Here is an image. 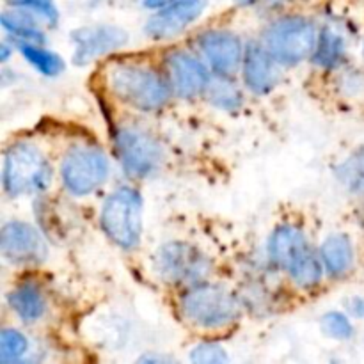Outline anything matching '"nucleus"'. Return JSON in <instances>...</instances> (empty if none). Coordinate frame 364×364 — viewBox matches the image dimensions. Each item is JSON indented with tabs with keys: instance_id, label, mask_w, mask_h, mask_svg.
I'll return each instance as SVG.
<instances>
[{
	"instance_id": "f257e3e1",
	"label": "nucleus",
	"mask_w": 364,
	"mask_h": 364,
	"mask_svg": "<svg viewBox=\"0 0 364 364\" xmlns=\"http://www.w3.org/2000/svg\"><path fill=\"white\" fill-rule=\"evenodd\" d=\"M269 258L302 290H311L322 281L326 267L320 252L313 251L306 235L297 226L284 224L274 230L269 238Z\"/></svg>"
},
{
	"instance_id": "f03ea898",
	"label": "nucleus",
	"mask_w": 364,
	"mask_h": 364,
	"mask_svg": "<svg viewBox=\"0 0 364 364\" xmlns=\"http://www.w3.org/2000/svg\"><path fill=\"white\" fill-rule=\"evenodd\" d=\"M110 95L141 112L160 110L171 96V84L155 70L141 64H114L105 71Z\"/></svg>"
},
{
	"instance_id": "7ed1b4c3",
	"label": "nucleus",
	"mask_w": 364,
	"mask_h": 364,
	"mask_svg": "<svg viewBox=\"0 0 364 364\" xmlns=\"http://www.w3.org/2000/svg\"><path fill=\"white\" fill-rule=\"evenodd\" d=\"M187 323L205 331H220L240 318V302L223 284L203 283L187 287L178 301Z\"/></svg>"
},
{
	"instance_id": "20e7f679",
	"label": "nucleus",
	"mask_w": 364,
	"mask_h": 364,
	"mask_svg": "<svg viewBox=\"0 0 364 364\" xmlns=\"http://www.w3.org/2000/svg\"><path fill=\"white\" fill-rule=\"evenodd\" d=\"M52 181V167L39 148L16 142L4 155L2 183L9 196H28L45 191Z\"/></svg>"
},
{
	"instance_id": "39448f33",
	"label": "nucleus",
	"mask_w": 364,
	"mask_h": 364,
	"mask_svg": "<svg viewBox=\"0 0 364 364\" xmlns=\"http://www.w3.org/2000/svg\"><path fill=\"white\" fill-rule=\"evenodd\" d=\"M103 233L124 251L139 245L142 235V198L135 188L119 187L105 199L100 215Z\"/></svg>"
},
{
	"instance_id": "423d86ee",
	"label": "nucleus",
	"mask_w": 364,
	"mask_h": 364,
	"mask_svg": "<svg viewBox=\"0 0 364 364\" xmlns=\"http://www.w3.org/2000/svg\"><path fill=\"white\" fill-rule=\"evenodd\" d=\"M316 39V27L309 18L283 16L265 28L262 43L281 66H297L313 55Z\"/></svg>"
},
{
	"instance_id": "0eeeda50",
	"label": "nucleus",
	"mask_w": 364,
	"mask_h": 364,
	"mask_svg": "<svg viewBox=\"0 0 364 364\" xmlns=\"http://www.w3.org/2000/svg\"><path fill=\"white\" fill-rule=\"evenodd\" d=\"M155 272L164 283L192 287L212 274V259L188 242H167L155 255Z\"/></svg>"
},
{
	"instance_id": "6e6552de",
	"label": "nucleus",
	"mask_w": 364,
	"mask_h": 364,
	"mask_svg": "<svg viewBox=\"0 0 364 364\" xmlns=\"http://www.w3.org/2000/svg\"><path fill=\"white\" fill-rule=\"evenodd\" d=\"M114 148L124 173L139 180L155 174L164 162V149L160 142L142 128H117L114 134Z\"/></svg>"
},
{
	"instance_id": "1a4fd4ad",
	"label": "nucleus",
	"mask_w": 364,
	"mask_h": 364,
	"mask_svg": "<svg viewBox=\"0 0 364 364\" xmlns=\"http://www.w3.org/2000/svg\"><path fill=\"white\" fill-rule=\"evenodd\" d=\"M109 176V159L96 146L78 144L68 149L60 164V178L73 196H89Z\"/></svg>"
},
{
	"instance_id": "9d476101",
	"label": "nucleus",
	"mask_w": 364,
	"mask_h": 364,
	"mask_svg": "<svg viewBox=\"0 0 364 364\" xmlns=\"http://www.w3.org/2000/svg\"><path fill=\"white\" fill-rule=\"evenodd\" d=\"M73 43V64L85 66L100 57L123 48L130 36L127 31L114 25H87L71 32Z\"/></svg>"
},
{
	"instance_id": "9b49d317",
	"label": "nucleus",
	"mask_w": 364,
	"mask_h": 364,
	"mask_svg": "<svg viewBox=\"0 0 364 364\" xmlns=\"http://www.w3.org/2000/svg\"><path fill=\"white\" fill-rule=\"evenodd\" d=\"M0 249L7 262L13 265H39L45 262L48 249L41 233L34 226L21 220L4 224L0 235Z\"/></svg>"
},
{
	"instance_id": "f8f14e48",
	"label": "nucleus",
	"mask_w": 364,
	"mask_h": 364,
	"mask_svg": "<svg viewBox=\"0 0 364 364\" xmlns=\"http://www.w3.org/2000/svg\"><path fill=\"white\" fill-rule=\"evenodd\" d=\"M198 48L201 50L206 63L219 77H233L242 70L244 45L240 38L230 31H206L198 38Z\"/></svg>"
},
{
	"instance_id": "ddd939ff",
	"label": "nucleus",
	"mask_w": 364,
	"mask_h": 364,
	"mask_svg": "<svg viewBox=\"0 0 364 364\" xmlns=\"http://www.w3.org/2000/svg\"><path fill=\"white\" fill-rule=\"evenodd\" d=\"M167 78L171 89L180 98H196L205 95L210 85V75L205 64L185 50H174L166 59Z\"/></svg>"
},
{
	"instance_id": "4468645a",
	"label": "nucleus",
	"mask_w": 364,
	"mask_h": 364,
	"mask_svg": "<svg viewBox=\"0 0 364 364\" xmlns=\"http://www.w3.org/2000/svg\"><path fill=\"white\" fill-rule=\"evenodd\" d=\"M206 0H176L156 11L146 23V34L153 39H171L191 27L203 14Z\"/></svg>"
},
{
	"instance_id": "2eb2a0df",
	"label": "nucleus",
	"mask_w": 364,
	"mask_h": 364,
	"mask_svg": "<svg viewBox=\"0 0 364 364\" xmlns=\"http://www.w3.org/2000/svg\"><path fill=\"white\" fill-rule=\"evenodd\" d=\"M279 66L263 43H249L242 60V77L249 91L255 95H269L279 82Z\"/></svg>"
},
{
	"instance_id": "dca6fc26",
	"label": "nucleus",
	"mask_w": 364,
	"mask_h": 364,
	"mask_svg": "<svg viewBox=\"0 0 364 364\" xmlns=\"http://www.w3.org/2000/svg\"><path fill=\"white\" fill-rule=\"evenodd\" d=\"M320 258L323 267L333 277H341L348 274L354 267V244L347 235H331L320 245Z\"/></svg>"
},
{
	"instance_id": "f3484780",
	"label": "nucleus",
	"mask_w": 364,
	"mask_h": 364,
	"mask_svg": "<svg viewBox=\"0 0 364 364\" xmlns=\"http://www.w3.org/2000/svg\"><path fill=\"white\" fill-rule=\"evenodd\" d=\"M7 304L11 311L23 320L25 323H34L46 313V299L41 288L32 283H23L13 288L7 295Z\"/></svg>"
},
{
	"instance_id": "a211bd4d",
	"label": "nucleus",
	"mask_w": 364,
	"mask_h": 364,
	"mask_svg": "<svg viewBox=\"0 0 364 364\" xmlns=\"http://www.w3.org/2000/svg\"><path fill=\"white\" fill-rule=\"evenodd\" d=\"M2 27L9 32L18 41L27 43H45V32L39 27L38 16L34 13L21 7H13L2 13Z\"/></svg>"
},
{
	"instance_id": "6ab92c4d",
	"label": "nucleus",
	"mask_w": 364,
	"mask_h": 364,
	"mask_svg": "<svg viewBox=\"0 0 364 364\" xmlns=\"http://www.w3.org/2000/svg\"><path fill=\"white\" fill-rule=\"evenodd\" d=\"M345 53H347V46H345L343 34H340L336 28L326 27L318 34L311 59L316 66L323 70H333L343 63Z\"/></svg>"
},
{
	"instance_id": "aec40b11",
	"label": "nucleus",
	"mask_w": 364,
	"mask_h": 364,
	"mask_svg": "<svg viewBox=\"0 0 364 364\" xmlns=\"http://www.w3.org/2000/svg\"><path fill=\"white\" fill-rule=\"evenodd\" d=\"M16 45L21 55H23V59L41 75H46V77H55V75H60L64 71L63 57L53 53L52 50L41 46L39 43L18 41Z\"/></svg>"
},
{
	"instance_id": "412c9836",
	"label": "nucleus",
	"mask_w": 364,
	"mask_h": 364,
	"mask_svg": "<svg viewBox=\"0 0 364 364\" xmlns=\"http://www.w3.org/2000/svg\"><path fill=\"white\" fill-rule=\"evenodd\" d=\"M336 178L348 194L364 196V144L358 146L338 166Z\"/></svg>"
},
{
	"instance_id": "4be33fe9",
	"label": "nucleus",
	"mask_w": 364,
	"mask_h": 364,
	"mask_svg": "<svg viewBox=\"0 0 364 364\" xmlns=\"http://www.w3.org/2000/svg\"><path fill=\"white\" fill-rule=\"evenodd\" d=\"M206 95L210 103L220 110H237L244 103L240 89L233 84L231 77H219L215 82H210Z\"/></svg>"
},
{
	"instance_id": "5701e85b",
	"label": "nucleus",
	"mask_w": 364,
	"mask_h": 364,
	"mask_svg": "<svg viewBox=\"0 0 364 364\" xmlns=\"http://www.w3.org/2000/svg\"><path fill=\"white\" fill-rule=\"evenodd\" d=\"M28 350V341L20 331L4 329L0 334V359L2 363L20 361Z\"/></svg>"
},
{
	"instance_id": "b1692460",
	"label": "nucleus",
	"mask_w": 364,
	"mask_h": 364,
	"mask_svg": "<svg viewBox=\"0 0 364 364\" xmlns=\"http://www.w3.org/2000/svg\"><path fill=\"white\" fill-rule=\"evenodd\" d=\"M320 326L326 336L333 338L338 341H347L354 336V326L348 320L347 315L340 311H329L322 316Z\"/></svg>"
},
{
	"instance_id": "393cba45",
	"label": "nucleus",
	"mask_w": 364,
	"mask_h": 364,
	"mask_svg": "<svg viewBox=\"0 0 364 364\" xmlns=\"http://www.w3.org/2000/svg\"><path fill=\"white\" fill-rule=\"evenodd\" d=\"M7 4L31 11L38 18L45 20L50 27H55L59 23V9L53 0H7Z\"/></svg>"
},
{
	"instance_id": "a878e982",
	"label": "nucleus",
	"mask_w": 364,
	"mask_h": 364,
	"mask_svg": "<svg viewBox=\"0 0 364 364\" xmlns=\"http://www.w3.org/2000/svg\"><path fill=\"white\" fill-rule=\"evenodd\" d=\"M191 361L206 364L226 363L228 354L224 352V348L217 343H199L191 350Z\"/></svg>"
},
{
	"instance_id": "bb28decb",
	"label": "nucleus",
	"mask_w": 364,
	"mask_h": 364,
	"mask_svg": "<svg viewBox=\"0 0 364 364\" xmlns=\"http://www.w3.org/2000/svg\"><path fill=\"white\" fill-rule=\"evenodd\" d=\"M347 308H348V311L352 313V315L363 316V318H364V299H361V297L350 299V301H348V304H347Z\"/></svg>"
},
{
	"instance_id": "cd10ccee",
	"label": "nucleus",
	"mask_w": 364,
	"mask_h": 364,
	"mask_svg": "<svg viewBox=\"0 0 364 364\" xmlns=\"http://www.w3.org/2000/svg\"><path fill=\"white\" fill-rule=\"evenodd\" d=\"M176 2V0H144V6L148 7V9H153V11H159L162 9V7L169 6V4Z\"/></svg>"
},
{
	"instance_id": "c85d7f7f",
	"label": "nucleus",
	"mask_w": 364,
	"mask_h": 364,
	"mask_svg": "<svg viewBox=\"0 0 364 364\" xmlns=\"http://www.w3.org/2000/svg\"><path fill=\"white\" fill-rule=\"evenodd\" d=\"M9 57V46L7 43H2V60H6Z\"/></svg>"
},
{
	"instance_id": "c756f323",
	"label": "nucleus",
	"mask_w": 364,
	"mask_h": 364,
	"mask_svg": "<svg viewBox=\"0 0 364 364\" xmlns=\"http://www.w3.org/2000/svg\"><path fill=\"white\" fill-rule=\"evenodd\" d=\"M237 2L240 4V6H251V4L258 2V0H237Z\"/></svg>"
},
{
	"instance_id": "7c9ffc66",
	"label": "nucleus",
	"mask_w": 364,
	"mask_h": 364,
	"mask_svg": "<svg viewBox=\"0 0 364 364\" xmlns=\"http://www.w3.org/2000/svg\"><path fill=\"white\" fill-rule=\"evenodd\" d=\"M363 55H364V45H363Z\"/></svg>"
}]
</instances>
